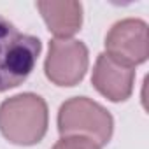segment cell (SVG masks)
I'll list each match as a JSON object with an SVG mask.
<instances>
[{
	"mask_svg": "<svg viewBox=\"0 0 149 149\" xmlns=\"http://www.w3.org/2000/svg\"><path fill=\"white\" fill-rule=\"evenodd\" d=\"M47 104L40 95L21 93L0 105V132L16 146H35L47 132Z\"/></svg>",
	"mask_w": 149,
	"mask_h": 149,
	"instance_id": "6da1fadb",
	"label": "cell"
},
{
	"mask_svg": "<svg viewBox=\"0 0 149 149\" xmlns=\"http://www.w3.org/2000/svg\"><path fill=\"white\" fill-rule=\"evenodd\" d=\"M39 37L19 32L7 18L0 16V93L23 84L39 60Z\"/></svg>",
	"mask_w": 149,
	"mask_h": 149,
	"instance_id": "7a4b0ae2",
	"label": "cell"
},
{
	"mask_svg": "<svg viewBox=\"0 0 149 149\" xmlns=\"http://www.w3.org/2000/svg\"><path fill=\"white\" fill-rule=\"evenodd\" d=\"M58 132L61 137H86L97 146H105L114 132L111 112L88 97H74L58 111Z\"/></svg>",
	"mask_w": 149,
	"mask_h": 149,
	"instance_id": "3957f363",
	"label": "cell"
},
{
	"mask_svg": "<svg viewBox=\"0 0 149 149\" xmlns=\"http://www.w3.org/2000/svg\"><path fill=\"white\" fill-rule=\"evenodd\" d=\"M88 47L76 39H53L44 63L46 77L56 86H76L88 70Z\"/></svg>",
	"mask_w": 149,
	"mask_h": 149,
	"instance_id": "277c9868",
	"label": "cell"
},
{
	"mask_svg": "<svg viewBox=\"0 0 149 149\" xmlns=\"http://www.w3.org/2000/svg\"><path fill=\"white\" fill-rule=\"evenodd\" d=\"M105 54L128 67L144 63L149 56L147 25L135 18L114 23L105 35Z\"/></svg>",
	"mask_w": 149,
	"mask_h": 149,
	"instance_id": "5b68a950",
	"label": "cell"
},
{
	"mask_svg": "<svg viewBox=\"0 0 149 149\" xmlns=\"http://www.w3.org/2000/svg\"><path fill=\"white\" fill-rule=\"evenodd\" d=\"M133 67L123 65L105 53L98 54L93 67L91 83L100 95H104L111 102H125L133 91Z\"/></svg>",
	"mask_w": 149,
	"mask_h": 149,
	"instance_id": "8992f818",
	"label": "cell"
},
{
	"mask_svg": "<svg viewBox=\"0 0 149 149\" xmlns=\"http://www.w3.org/2000/svg\"><path fill=\"white\" fill-rule=\"evenodd\" d=\"M37 9L40 11L47 28L56 39H70L77 33L83 25V6L79 2H37Z\"/></svg>",
	"mask_w": 149,
	"mask_h": 149,
	"instance_id": "52a82bcc",
	"label": "cell"
},
{
	"mask_svg": "<svg viewBox=\"0 0 149 149\" xmlns=\"http://www.w3.org/2000/svg\"><path fill=\"white\" fill-rule=\"evenodd\" d=\"M53 149H100V146H97L93 140L86 137L72 135V137H61L53 146Z\"/></svg>",
	"mask_w": 149,
	"mask_h": 149,
	"instance_id": "ba28073f",
	"label": "cell"
}]
</instances>
